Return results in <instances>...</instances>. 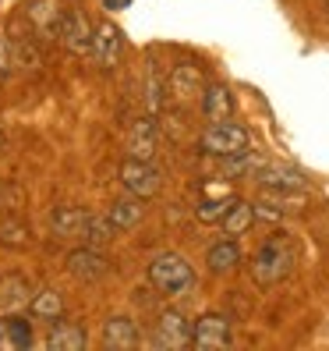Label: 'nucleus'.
I'll use <instances>...</instances> for the list:
<instances>
[{"instance_id": "7", "label": "nucleus", "mask_w": 329, "mask_h": 351, "mask_svg": "<svg viewBox=\"0 0 329 351\" xmlns=\"http://www.w3.org/2000/svg\"><path fill=\"white\" fill-rule=\"evenodd\" d=\"M192 330L195 323H188L181 313H163L156 319V330H153V344L163 348V351H181V348H192Z\"/></svg>"}, {"instance_id": "24", "label": "nucleus", "mask_w": 329, "mask_h": 351, "mask_svg": "<svg viewBox=\"0 0 329 351\" xmlns=\"http://www.w3.org/2000/svg\"><path fill=\"white\" fill-rule=\"evenodd\" d=\"M0 344L4 348H14V351H25L32 348V323L29 319H4V326H0Z\"/></svg>"}, {"instance_id": "1", "label": "nucleus", "mask_w": 329, "mask_h": 351, "mask_svg": "<svg viewBox=\"0 0 329 351\" xmlns=\"http://www.w3.org/2000/svg\"><path fill=\"white\" fill-rule=\"evenodd\" d=\"M294 270V245L287 234H273L262 241V249L252 259V277L259 287H273L280 280H287Z\"/></svg>"}, {"instance_id": "20", "label": "nucleus", "mask_w": 329, "mask_h": 351, "mask_svg": "<svg viewBox=\"0 0 329 351\" xmlns=\"http://www.w3.org/2000/svg\"><path fill=\"white\" fill-rule=\"evenodd\" d=\"M29 316L32 319H60L64 316V295L53 291V287H43V291H36L32 302H29Z\"/></svg>"}, {"instance_id": "17", "label": "nucleus", "mask_w": 329, "mask_h": 351, "mask_svg": "<svg viewBox=\"0 0 329 351\" xmlns=\"http://www.w3.org/2000/svg\"><path fill=\"white\" fill-rule=\"evenodd\" d=\"M85 223H89V213L81 206H53V213H50V227L60 238L85 234Z\"/></svg>"}, {"instance_id": "27", "label": "nucleus", "mask_w": 329, "mask_h": 351, "mask_svg": "<svg viewBox=\"0 0 329 351\" xmlns=\"http://www.w3.org/2000/svg\"><path fill=\"white\" fill-rule=\"evenodd\" d=\"M117 234V227L110 217H89L85 223V245H92V249H107V245L114 241Z\"/></svg>"}, {"instance_id": "16", "label": "nucleus", "mask_w": 329, "mask_h": 351, "mask_svg": "<svg viewBox=\"0 0 329 351\" xmlns=\"http://www.w3.org/2000/svg\"><path fill=\"white\" fill-rule=\"evenodd\" d=\"M128 153L138 160H153L156 156V121L149 117H138L131 132H128Z\"/></svg>"}, {"instance_id": "3", "label": "nucleus", "mask_w": 329, "mask_h": 351, "mask_svg": "<svg viewBox=\"0 0 329 351\" xmlns=\"http://www.w3.org/2000/svg\"><path fill=\"white\" fill-rule=\"evenodd\" d=\"M149 284L156 287L159 295H181L195 284V270L192 263L177 256V252H163L149 263Z\"/></svg>"}, {"instance_id": "10", "label": "nucleus", "mask_w": 329, "mask_h": 351, "mask_svg": "<svg viewBox=\"0 0 329 351\" xmlns=\"http://www.w3.org/2000/svg\"><path fill=\"white\" fill-rule=\"evenodd\" d=\"M120 47H124V32H120L114 22L96 25V36H92V60H96L103 71H110V68L117 64Z\"/></svg>"}, {"instance_id": "28", "label": "nucleus", "mask_w": 329, "mask_h": 351, "mask_svg": "<svg viewBox=\"0 0 329 351\" xmlns=\"http://www.w3.org/2000/svg\"><path fill=\"white\" fill-rule=\"evenodd\" d=\"M11 53H14V68H43V57H39L32 39H11Z\"/></svg>"}, {"instance_id": "12", "label": "nucleus", "mask_w": 329, "mask_h": 351, "mask_svg": "<svg viewBox=\"0 0 329 351\" xmlns=\"http://www.w3.org/2000/svg\"><path fill=\"white\" fill-rule=\"evenodd\" d=\"M259 181H262L265 192H304L308 189V178L301 171L280 167V163H262V167H259Z\"/></svg>"}, {"instance_id": "8", "label": "nucleus", "mask_w": 329, "mask_h": 351, "mask_svg": "<svg viewBox=\"0 0 329 351\" xmlns=\"http://www.w3.org/2000/svg\"><path fill=\"white\" fill-rule=\"evenodd\" d=\"M64 270H68L75 280H81V284H92V280H103V277L110 274V259L103 256L99 249H92V245H85V249L68 252Z\"/></svg>"}, {"instance_id": "9", "label": "nucleus", "mask_w": 329, "mask_h": 351, "mask_svg": "<svg viewBox=\"0 0 329 351\" xmlns=\"http://www.w3.org/2000/svg\"><path fill=\"white\" fill-rule=\"evenodd\" d=\"M167 86H170V93L177 96V99H195V96H202L205 93V68L202 64H195V60H177V64L170 68V75H167Z\"/></svg>"}, {"instance_id": "31", "label": "nucleus", "mask_w": 329, "mask_h": 351, "mask_svg": "<svg viewBox=\"0 0 329 351\" xmlns=\"http://www.w3.org/2000/svg\"><path fill=\"white\" fill-rule=\"evenodd\" d=\"M0 153H4V132H0Z\"/></svg>"}, {"instance_id": "21", "label": "nucleus", "mask_w": 329, "mask_h": 351, "mask_svg": "<svg viewBox=\"0 0 329 351\" xmlns=\"http://www.w3.org/2000/svg\"><path fill=\"white\" fill-rule=\"evenodd\" d=\"M32 302V291H29V280L18 277V274H8L0 277V305L8 308V313H14V308H25Z\"/></svg>"}, {"instance_id": "14", "label": "nucleus", "mask_w": 329, "mask_h": 351, "mask_svg": "<svg viewBox=\"0 0 329 351\" xmlns=\"http://www.w3.org/2000/svg\"><path fill=\"white\" fill-rule=\"evenodd\" d=\"M202 117L209 121V125H216V121H231L234 117V93L227 86H220V82L205 86V93H202Z\"/></svg>"}, {"instance_id": "22", "label": "nucleus", "mask_w": 329, "mask_h": 351, "mask_svg": "<svg viewBox=\"0 0 329 351\" xmlns=\"http://www.w3.org/2000/svg\"><path fill=\"white\" fill-rule=\"evenodd\" d=\"M0 245H4V249H14V252L29 249V245H32L29 223H22L18 217H4V220H0Z\"/></svg>"}, {"instance_id": "32", "label": "nucleus", "mask_w": 329, "mask_h": 351, "mask_svg": "<svg viewBox=\"0 0 329 351\" xmlns=\"http://www.w3.org/2000/svg\"><path fill=\"white\" fill-rule=\"evenodd\" d=\"M326 8H329V0H326Z\"/></svg>"}, {"instance_id": "11", "label": "nucleus", "mask_w": 329, "mask_h": 351, "mask_svg": "<svg viewBox=\"0 0 329 351\" xmlns=\"http://www.w3.org/2000/svg\"><path fill=\"white\" fill-rule=\"evenodd\" d=\"M103 348L107 351H131V348H138V341H142V334H138V326H135V319H128V316H110L107 323H103Z\"/></svg>"}, {"instance_id": "2", "label": "nucleus", "mask_w": 329, "mask_h": 351, "mask_svg": "<svg viewBox=\"0 0 329 351\" xmlns=\"http://www.w3.org/2000/svg\"><path fill=\"white\" fill-rule=\"evenodd\" d=\"M248 146H252V135L244 132L241 125H234V117L231 121H216V125H209L198 135V149L205 156H216V160L241 156V153H248Z\"/></svg>"}, {"instance_id": "4", "label": "nucleus", "mask_w": 329, "mask_h": 351, "mask_svg": "<svg viewBox=\"0 0 329 351\" xmlns=\"http://www.w3.org/2000/svg\"><path fill=\"white\" fill-rule=\"evenodd\" d=\"M92 22H89V14L81 11L78 4H68L64 11H60V47H68L71 53H92Z\"/></svg>"}, {"instance_id": "25", "label": "nucleus", "mask_w": 329, "mask_h": 351, "mask_svg": "<svg viewBox=\"0 0 329 351\" xmlns=\"http://www.w3.org/2000/svg\"><path fill=\"white\" fill-rule=\"evenodd\" d=\"M252 223H255V206H252V202H241V199L231 206V213L220 220V227H223V231H227L231 238H241Z\"/></svg>"}, {"instance_id": "29", "label": "nucleus", "mask_w": 329, "mask_h": 351, "mask_svg": "<svg viewBox=\"0 0 329 351\" xmlns=\"http://www.w3.org/2000/svg\"><path fill=\"white\" fill-rule=\"evenodd\" d=\"M11 68H14V53H11V39L0 32V86L11 78Z\"/></svg>"}, {"instance_id": "19", "label": "nucleus", "mask_w": 329, "mask_h": 351, "mask_svg": "<svg viewBox=\"0 0 329 351\" xmlns=\"http://www.w3.org/2000/svg\"><path fill=\"white\" fill-rule=\"evenodd\" d=\"M205 266H209L213 274H231L241 266V245L227 234L223 241H216L209 252H205Z\"/></svg>"}, {"instance_id": "13", "label": "nucleus", "mask_w": 329, "mask_h": 351, "mask_svg": "<svg viewBox=\"0 0 329 351\" xmlns=\"http://www.w3.org/2000/svg\"><path fill=\"white\" fill-rule=\"evenodd\" d=\"M29 25L47 39V43H60V8L53 0H32L29 4Z\"/></svg>"}, {"instance_id": "15", "label": "nucleus", "mask_w": 329, "mask_h": 351, "mask_svg": "<svg viewBox=\"0 0 329 351\" xmlns=\"http://www.w3.org/2000/svg\"><path fill=\"white\" fill-rule=\"evenodd\" d=\"M85 330L78 323H68V319H53L50 323V334H47V348L50 351H81L85 348Z\"/></svg>"}, {"instance_id": "18", "label": "nucleus", "mask_w": 329, "mask_h": 351, "mask_svg": "<svg viewBox=\"0 0 329 351\" xmlns=\"http://www.w3.org/2000/svg\"><path fill=\"white\" fill-rule=\"evenodd\" d=\"M107 217L114 220L117 231H131V227L142 223V217H146V199H138V195H124V199H114V206L107 210Z\"/></svg>"}, {"instance_id": "6", "label": "nucleus", "mask_w": 329, "mask_h": 351, "mask_svg": "<svg viewBox=\"0 0 329 351\" xmlns=\"http://www.w3.org/2000/svg\"><path fill=\"white\" fill-rule=\"evenodd\" d=\"M234 341V330H231V319L220 316V313H205L195 319V330H192V348L198 351H220V348H231Z\"/></svg>"}, {"instance_id": "5", "label": "nucleus", "mask_w": 329, "mask_h": 351, "mask_svg": "<svg viewBox=\"0 0 329 351\" xmlns=\"http://www.w3.org/2000/svg\"><path fill=\"white\" fill-rule=\"evenodd\" d=\"M120 184H124V192H131L138 199H153L163 189V174L153 167V160L128 156L124 163H120Z\"/></svg>"}, {"instance_id": "26", "label": "nucleus", "mask_w": 329, "mask_h": 351, "mask_svg": "<svg viewBox=\"0 0 329 351\" xmlns=\"http://www.w3.org/2000/svg\"><path fill=\"white\" fill-rule=\"evenodd\" d=\"M167 96H170L167 78H163L156 68H149V75H146V107H149V114H159L163 103H167Z\"/></svg>"}, {"instance_id": "23", "label": "nucleus", "mask_w": 329, "mask_h": 351, "mask_svg": "<svg viewBox=\"0 0 329 351\" xmlns=\"http://www.w3.org/2000/svg\"><path fill=\"white\" fill-rule=\"evenodd\" d=\"M237 202V195L234 192H220V195H209V199H202L198 202V210H195V217L202 220V223H220L223 217L231 213V206Z\"/></svg>"}, {"instance_id": "30", "label": "nucleus", "mask_w": 329, "mask_h": 351, "mask_svg": "<svg viewBox=\"0 0 329 351\" xmlns=\"http://www.w3.org/2000/svg\"><path fill=\"white\" fill-rule=\"evenodd\" d=\"M103 8H107V11H128L131 0H103Z\"/></svg>"}]
</instances>
